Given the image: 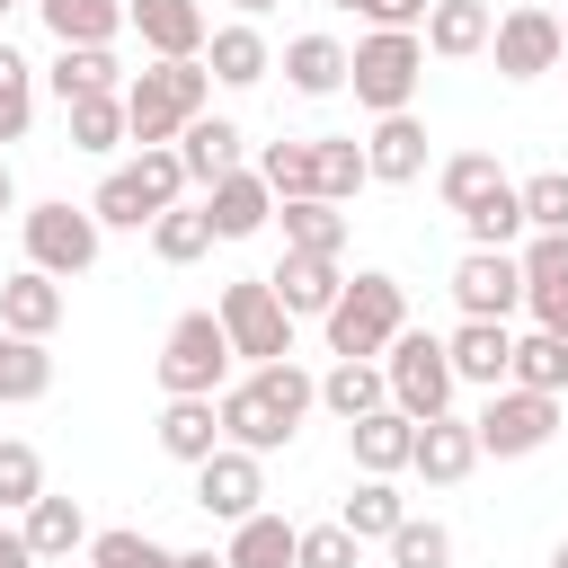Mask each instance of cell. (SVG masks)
<instances>
[{
  "mask_svg": "<svg viewBox=\"0 0 568 568\" xmlns=\"http://www.w3.org/2000/svg\"><path fill=\"white\" fill-rule=\"evenodd\" d=\"M213 408H222V444H240V453L266 462V453H284V444L302 435V417L320 408V373H302V364L284 355V364H257L248 382H231Z\"/></svg>",
  "mask_w": 568,
  "mask_h": 568,
  "instance_id": "cell-1",
  "label": "cell"
},
{
  "mask_svg": "<svg viewBox=\"0 0 568 568\" xmlns=\"http://www.w3.org/2000/svg\"><path fill=\"white\" fill-rule=\"evenodd\" d=\"M399 328H408V284H399V275H382V266L346 275L337 311L320 320V337H328V355H337V364H382Z\"/></svg>",
  "mask_w": 568,
  "mask_h": 568,
  "instance_id": "cell-2",
  "label": "cell"
},
{
  "mask_svg": "<svg viewBox=\"0 0 568 568\" xmlns=\"http://www.w3.org/2000/svg\"><path fill=\"white\" fill-rule=\"evenodd\" d=\"M195 115H213V71L204 62H151L124 80V124L142 151H169Z\"/></svg>",
  "mask_w": 568,
  "mask_h": 568,
  "instance_id": "cell-3",
  "label": "cell"
},
{
  "mask_svg": "<svg viewBox=\"0 0 568 568\" xmlns=\"http://www.w3.org/2000/svg\"><path fill=\"white\" fill-rule=\"evenodd\" d=\"M417 80H426V36L373 27V36L346 53V89H355V106H373V124H382V115H408V106H417Z\"/></svg>",
  "mask_w": 568,
  "mask_h": 568,
  "instance_id": "cell-4",
  "label": "cell"
},
{
  "mask_svg": "<svg viewBox=\"0 0 568 568\" xmlns=\"http://www.w3.org/2000/svg\"><path fill=\"white\" fill-rule=\"evenodd\" d=\"M160 390H169V399H222V390H231V337H222V311H186V320H169V337H160Z\"/></svg>",
  "mask_w": 568,
  "mask_h": 568,
  "instance_id": "cell-5",
  "label": "cell"
},
{
  "mask_svg": "<svg viewBox=\"0 0 568 568\" xmlns=\"http://www.w3.org/2000/svg\"><path fill=\"white\" fill-rule=\"evenodd\" d=\"M382 382H390V408L399 417H453V355H444V337H426V328H399L390 337V355H382Z\"/></svg>",
  "mask_w": 568,
  "mask_h": 568,
  "instance_id": "cell-6",
  "label": "cell"
},
{
  "mask_svg": "<svg viewBox=\"0 0 568 568\" xmlns=\"http://www.w3.org/2000/svg\"><path fill=\"white\" fill-rule=\"evenodd\" d=\"M213 311H222L231 355H248V364H284V355H293V311L275 302V284H266V275H231Z\"/></svg>",
  "mask_w": 568,
  "mask_h": 568,
  "instance_id": "cell-7",
  "label": "cell"
},
{
  "mask_svg": "<svg viewBox=\"0 0 568 568\" xmlns=\"http://www.w3.org/2000/svg\"><path fill=\"white\" fill-rule=\"evenodd\" d=\"M559 426H568V408H559V399H541V390H515V382H506V390H488V399H479V417H470L479 462H488V453H497V462H524V453H541Z\"/></svg>",
  "mask_w": 568,
  "mask_h": 568,
  "instance_id": "cell-8",
  "label": "cell"
},
{
  "mask_svg": "<svg viewBox=\"0 0 568 568\" xmlns=\"http://www.w3.org/2000/svg\"><path fill=\"white\" fill-rule=\"evenodd\" d=\"M18 231H27V266H36V275H53V284L89 275V266H98V240H106L89 204H27V222H18Z\"/></svg>",
  "mask_w": 568,
  "mask_h": 568,
  "instance_id": "cell-9",
  "label": "cell"
},
{
  "mask_svg": "<svg viewBox=\"0 0 568 568\" xmlns=\"http://www.w3.org/2000/svg\"><path fill=\"white\" fill-rule=\"evenodd\" d=\"M453 302H462V320H515L524 311V257L515 248H462L453 257Z\"/></svg>",
  "mask_w": 568,
  "mask_h": 568,
  "instance_id": "cell-10",
  "label": "cell"
},
{
  "mask_svg": "<svg viewBox=\"0 0 568 568\" xmlns=\"http://www.w3.org/2000/svg\"><path fill=\"white\" fill-rule=\"evenodd\" d=\"M488 53H497V71L506 80H541V71H559L568 62V36H559V9H506L497 18V36H488Z\"/></svg>",
  "mask_w": 568,
  "mask_h": 568,
  "instance_id": "cell-11",
  "label": "cell"
},
{
  "mask_svg": "<svg viewBox=\"0 0 568 568\" xmlns=\"http://www.w3.org/2000/svg\"><path fill=\"white\" fill-rule=\"evenodd\" d=\"M124 18H133L151 62H204V44H213L204 0H124Z\"/></svg>",
  "mask_w": 568,
  "mask_h": 568,
  "instance_id": "cell-12",
  "label": "cell"
},
{
  "mask_svg": "<svg viewBox=\"0 0 568 568\" xmlns=\"http://www.w3.org/2000/svg\"><path fill=\"white\" fill-rule=\"evenodd\" d=\"M195 506H204L213 524H248V515L266 506V462L240 453V444H222V453L195 470Z\"/></svg>",
  "mask_w": 568,
  "mask_h": 568,
  "instance_id": "cell-13",
  "label": "cell"
},
{
  "mask_svg": "<svg viewBox=\"0 0 568 568\" xmlns=\"http://www.w3.org/2000/svg\"><path fill=\"white\" fill-rule=\"evenodd\" d=\"M444 355H453V382L506 390V373H515V328H506V320H462V328L444 337Z\"/></svg>",
  "mask_w": 568,
  "mask_h": 568,
  "instance_id": "cell-14",
  "label": "cell"
},
{
  "mask_svg": "<svg viewBox=\"0 0 568 568\" xmlns=\"http://www.w3.org/2000/svg\"><path fill=\"white\" fill-rule=\"evenodd\" d=\"M346 453H355V470H364V479H399V470L417 462V417L373 408V417H355V426H346Z\"/></svg>",
  "mask_w": 568,
  "mask_h": 568,
  "instance_id": "cell-15",
  "label": "cell"
},
{
  "mask_svg": "<svg viewBox=\"0 0 568 568\" xmlns=\"http://www.w3.org/2000/svg\"><path fill=\"white\" fill-rule=\"evenodd\" d=\"M364 169H373V186H417L426 178V124H417V106L408 115H382L364 133Z\"/></svg>",
  "mask_w": 568,
  "mask_h": 568,
  "instance_id": "cell-16",
  "label": "cell"
},
{
  "mask_svg": "<svg viewBox=\"0 0 568 568\" xmlns=\"http://www.w3.org/2000/svg\"><path fill=\"white\" fill-rule=\"evenodd\" d=\"M204 213H213V240H257L275 222V186L257 169H231L222 186H204Z\"/></svg>",
  "mask_w": 568,
  "mask_h": 568,
  "instance_id": "cell-17",
  "label": "cell"
},
{
  "mask_svg": "<svg viewBox=\"0 0 568 568\" xmlns=\"http://www.w3.org/2000/svg\"><path fill=\"white\" fill-rule=\"evenodd\" d=\"M266 284H275V302H284L293 320H328L337 293H346V266H337V257H302V248H284V266H275Z\"/></svg>",
  "mask_w": 568,
  "mask_h": 568,
  "instance_id": "cell-18",
  "label": "cell"
},
{
  "mask_svg": "<svg viewBox=\"0 0 568 568\" xmlns=\"http://www.w3.org/2000/svg\"><path fill=\"white\" fill-rule=\"evenodd\" d=\"M426 488H462L470 470H479V435H470V417H426L417 426V462H408Z\"/></svg>",
  "mask_w": 568,
  "mask_h": 568,
  "instance_id": "cell-19",
  "label": "cell"
},
{
  "mask_svg": "<svg viewBox=\"0 0 568 568\" xmlns=\"http://www.w3.org/2000/svg\"><path fill=\"white\" fill-rule=\"evenodd\" d=\"M44 80H53L62 106H80V98H124V62H115V44H62Z\"/></svg>",
  "mask_w": 568,
  "mask_h": 568,
  "instance_id": "cell-20",
  "label": "cell"
},
{
  "mask_svg": "<svg viewBox=\"0 0 568 568\" xmlns=\"http://www.w3.org/2000/svg\"><path fill=\"white\" fill-rule=\"evenodd\" d=\"M204 71H213L222 89H257V80L275 71V44H266L248 18H231V27H213V44H204Z\"/></svg>",
  "mask_w": 568,
  "mask_h": 568,
  "instance_id": "cell-21",
  "label": "cell"
},
{
  "mask_svg": "<svg viewBox=\"0 0 568 568\" xmlns=\"http://www.w3.org/2000/svg\"><path fill=\"white\" fill-rule=\"evenodd\" d=\"M178 169H186V186H222L240 169V124L231 115H195L178 133Z\"/></svg>",
  "mask_w": 568,
  "mask_h": 568,
  "instance_id": "cell-22",
  "label": "cell"
},
{
  "mask_svg": "<svg viewBox=\"0 0 568 568\" xmlns=\"http://www.w3.org/2000/svg\"><path fill=\"white\" fill-rule=\"evenodd\" d=\"M0 328H9V337H53V328H62V284L36 275V266H18V275L0 284Z\"/></svg>",
  "mask_w": 568,
  "mask_h": 568,
  "instance_id": "cell-23",
  "label": "cell"
},
{
  "mask_svg": "<svg viewBox=\"0 0 568 568\" xmlns=\"http://www.w3.org/2000/svg\"><path fill=\"white\" fill-rule=\"evenodd\" d=\"M160 453L186 462V470H204V462L222 453V408H213V399H169V408H160Z\"/></svg>",
  "mask_w": 568,
  "mask_h": 568,
  "instance_id": "cell-24",
  "label": "cell"
},
{
  "mask_svg": "<svg viewBox=\"0 0 568 568\" xmlns=\"http://www.w3.org/2000/svg\"><path fill=\"white\" fill-rule=\"evenodd\" d=\"M488 36H497L488 0H435L426 9V53L435 62H470V53H488Z\"/></svg>",
  "mask_w": 568,
  "mask_h": 568,
  "instance_id": "cell-25",
  "label": "cell"
},
{
  "mask_svg": "<svg viewBox=\"0 0 568 568\" xmlns=\"http://www.w3.org/2000/svg\"><path fill=\"white\" fill-rule=\"evenodd\" d=\"M18 532H27L36 559H71V550H89V515H80V497H53V488L18 515Z\"/></svg>",
  "mask_w": 568,
  "mask_h": 568,
  "instance_id": "cell-26",
  "label": "cell"
},
{
  "mask_svg": "<svg viewBox=\"0 0 568 568\" xmlns=\"http://www.w3.org/2000/svg\"><path fill=\"white\" fill-rule=\"evenodd\" d=\"M284 89L293 98H337L346 89V44L337 36H293L284 44Z\"/></svg>",
  "mask_w": 568,
  "mask_h": 568,
  "instance_id": "cell-27",
  "label": "cell"
},
{
  "mask_svg": "<svg viewBox=\"0 0 568 568\" xmlns=\"http://www.w3.org/2000/svg\"><path fill=\"white\" fill-rule=\"evenodd\" d=\"M293 550H302V524H284V515H248V524H231V541H222V559L231 568H293Z\"/></svg>",
  "mask_w": 568,
  "mask_h": 568,
  "instance_id": "cell-28",
  "label": "cell"
},
{
  "mask_svg": "<svg viewBox=\"0 0 568 568\" xmlns=\"http://www.w3.org/2000/svg\"><path fill=\"white\" fill-rule=\"evenodd\" d=\"M36 18L53 27V44H115L133 27L124 0H36Z\"/></svg>",
  "mask_w": 568,
  "mask_h": 568,
  "instance_id": "cell-29",
  "label": "cell"
},
{
  "mask_svg": "<svg viewBox=\"0 0 568 568\" xmlns=\"http://www.w3.org/2000/svg\"><path fill=\"white\" fill-rule=\"evenodd\" d=\"M89 213H98V231H151V222H160V204H151V186H142V169H133V160L98 178Z\"/></svg>",
  "mask_w": 568,
  "mask_h": 568,
  "instance_id": "cell-30",
  "label": "cell"
},
{
  "mask_svg": "<svg viewBox=\"0 0 568 568\" xmlns=\"http://www.w3.org/2000/svg\"><path fill=\"white\" fill-rule=\"evenodd\" d=\"M275 222H284V248H302V257H346V213H337V204L302 195V204H275Z\"/></svg>",
  "mask_w": 568,
  "mask_h": 568,
  "instance_id": "cell-31",
  "label": "cell"
},
{
  "mask_svg": "<svg viewBox=\"0 0 568 568\" xmlns=\"http://www.w3.org/2000/svg\"><path fill=\"white\" fill-rule=\"evenodd\" d=\"M320 408L328 417H373V408H390V382H382V364H328L320 373Z\"/></svg>",
  "mask_w": 568,
  "mask_h": 568,
  "instance_id": "cell-32",
  "label": "cell"
},
{
  "mask_svg": "<svg viewBox=\"0 0 568 568\" xmlns=\"http://www.w3.org/2000/svg\"><path fill=\"white\" fill-rule=\"evenodd\" d=\"M337 524H346L355 541H390V532L408 524V497H399L390 479H355V488H346V506H337Z\"/></svg>",
  "mask_w": 568,
  "mask_h": 568,
  "instance_id": "cell-33",
  "label": "cell"
},
{
  "mask_svg": "<svg viewBox=\"0 0 568 568\" xmlns=\"http://www.w3.org/2000/svg\"><path fill=\"white\" fill-rule=\"evenodd\" d=\"M44 390H53L44 337H9V328H0V408H27V399H44Z\"/></svg>",
  "mask_w": 568,
  "mask_h": 568,
  "instance_id": "cell-34",
  "label": "cell"
},
{
  "mask_svg": "<svg viewBox=\"0 0 568 568\" xmlns=\"http://www.w3.org/2000/svg\"><path fill=\"white\" fill-rule=\"evenodd\" d=\"M462 231H470V248H515L532 222H524V186L506 178V186H488L470 213H462Z\"/></svg>",
  "mask_w": 568,
  "mask_h": 568,
  "instance_id": "cell-35",
  "label": "cell"
},
{
  "mask_svg": "<svg viewBox=\"0 0 568 568\" xmlns=\"http://www.w3.org/2000/svg\"><path fill=\"white\" fill-rule=\"evenodd\" d=\"M506 382H515V390H541V399H568V346H559L550 328H524Z\"/></svg>",
  "mask_w": 568,
  "mask_h": 568,
  "instance_id": "cell-36",
  "label": "cell"
},
{
  "mask_svg": "<svg viewBox=\"0 0 568 568\" xmlns=\"http://www.w3.org/2000/svg\"><path fill=\"white\" fill-rule=\"evenodd\" d=\"M257 178L275 186V204L320 195V142H266V151H257Z\"/></svg>",
  "mask_w": 568,
  "mask_h": 568,
  "instance_id": "cell-37",
  "label": "cell"
},
{
  "mask_svg": "<svg viewBox=\"0 0 568 568\" xmlns=\"http://www.w3.org/2000/svg\"><path fill=\"white\" fill-rule=\"evenodd\" d=\"M488 186H506V169H497V151H453L444 169H435V195H444V213H470Z\"/></svg>",
  "mask_w": 568,
  "mask_h": 568,
  "instance_id": "cell-38",
  "label": "cell"
},
{
  "mask_svg": "<svg viewBox=\"0 0 568 568\" xmlns=\"http://www.w3.org/2000/svg\"><path fill=\"white\" fill-rule=\"evenodd\" d=\"M204 248H213V213H204V204H178V213L151 222V257H160V266H195Z\"/></svg>",
  "mask_w": 568,
  "mask_h": 568,
  "instance_id": "cell-39",
  "label": "cell"
},
{
  "mask_svg": "<svg viewBox=\"0 0 568 568\" xmlns=\"http://www.w3.org/2000/svg\"><path fill=\"white\" fill-rule=\"evenodd\" d=\"M27 124H36V62L0 36V142H27Z\"/></svg>",
  "mask_w": 568,
  "mask_h": 568,
  "instance_id": "cell-40",
  "label": "cell"
},
{
  "mask_svg": "<svg viewBox=\"0 0 568 568\" xmlns=\"http://www.w3.org/2000/svg\"><path fill=\"white\" fill-rule=\"evenodd\" d=\"M355 186H373L364 142H355V133H320V204H346Z\"/></svg>",
  "mask_w": 568,
  "mask_h": 568,
  "instance_id": "cell-41",
  "label": "cell"
},
{
  "mask_svg": "<svg viewBox=\"0 0 568 568\" xmlns=\"http://www.w3.org/2000/svg\"><path fill=\"white\" fill-rule=\"evenodd\" d=\"M36 497H44V453L18 444V435H0V515H27Z\"/></svg>",
  "mask_w": 568,
  "mask_h": 568,
  "instance_id": "cell-42",
  "label": "cell"
},
{
  "mask_svg": "<svg viewBox=\"0 0 568 568\" xmlns=\"http://www.w3.org/2000/svg\"><path fill=\"white\" fill-rule=\"evenodd\" d=\"M62 115H71V151H115V142H133L124 98H80V106H62Z\"/></svg>",
  "mask_w": 568,
  "mask_h": 568,
  "instance_id": "cell-43",
  "label": "cell"
},
{
  "mask_svg": "<svg viewBox=\"0 0 568 568\" xmlns=\"http://www.w3.org/2000/svg\"><path fill=\"white\" fill-rule=\"evenodd\" d=\"M89 568H178V550H160L151 532L115 524V532H89Z\"/></svg>",
  "mask_w": 568,
  "mask_h": 568,
  "instance_id": "cell-44",
  "label": "cell"
},
{
  "mask_svg": "<svg viewBox=\"0 0 568 568\" xmlns=\"http://www.w3.org/2000/svg\"><path fill=\"white\" fill-rule=\"evenodd\" d=\"M390 568H453V532H444L435 515H408V524L390 532Z\"/></svg>",
  "mask_w": 568,
  "mask_h": 568,
  "instance_id": "cell-45",
  "label": "cell"
},
{
  "mask_svg": "<svg viewBox=\"0 0 568 568\" xmlns=\"http://www.w3.org/2000/svg\"><path fill=\"white\" fill-rule=\"evenodd\" d=\"M524 293H559L568 284V231H524Z\"/></svg>",
  "mask_w": 568,
  "mask_h": 568,
  "instance_id": "cell-46",
  "label": "cell"
},
{
  "mask_svg": "<svg viewBox=\"0 0 568 568\" xmlns=\"http://www.w3.org/2000/svg\"><path fill=\"white\" fill-rule=\"evenodd\" d=\"M364 559V541L346 532V524H302V550H293V568H355Z\"/></svg>",
  "mask_w": 568,
  "mask_h": 568,
  "instance_id": "cell-47",
  "label": "cell"
},
{
  "mask_svg": "<svg viewBox=\"0 0 568 568\" xmlns=\"http://www.w3.org/2000/svg\"><path fill=\"white\" fill-rule=\"evenodd\" d=\"M524 222H532V231H568V169L524 178Z\"/></svg>",
  "mask_w": 568,
  "mask_h": 568,
  "instance_id": "cell-48",
  "label": "cell"
},
{
  "mask_svg": "<svg viewBox=\"0 0 568 568\" xmlns=\"http://www.w3.org/2000/svg\"><path fill=\"white\" fill-rule=\"evenodd\" d=\"M133 169H142V186H151V204H160V213H178V204H186V169H178V142H169V151H142Z\"/></svg>",
  "mask_w": 568,
  "mask_h": 568,
  "instance_id": "cell-49",
  "label": "cell"
},
{
  "mask_svg": "<svg viewBox=\"0 0 568 568\" xmlns=\"http://www.w3.org/2000/svg\"><path fill=\"white\" fill-rule=\"evenodd\" d=\"M426 9H435V0H373L364 18H373V27H399V36H426Z\"/></svg>",
  "mask_w": 568,
  "mask_h": 568,
  "instance_id": "cell-50",
  "label": "cell"
},
{
  "mask_svg": "<svg viewBox=\"0 0 568 568\" xmlns=\"http://www.w3.org/2000/svg\"><path fill=\"white\" fill-rule=\"evenodd\" d=\"M524 311H532V328H550V337L568 346V284H559V293H524Z\"/></svg>",
  "mask_w": 568,
  "mask_h": 568,
  "instance_id": "cell-51",
  "label": "cell"
},
{
  "mask_svg": "<svg viewBox=\"0 0 568 568\" xmlns=\"http://www.w3.org/2000/svg\"><path fill=\"white\" fill-rule=\"evenodd\" d=\"M0 568H36V550H27V532H18V524H0Z\"/></svg>",
  "mask_w": 568,
  "mask_h": 568,
  "instance_id": "cell-52",
  "label": "cell"
},
{
  "mask_svg": "<svg viewBox=\"0 0 568 568\" xmlns=\"http://www.w3.org/2000/svg\"><path fill=\"white\" fill-rule=\"evenodd\" d=\"M178 568H231L222 550H178Z\"/></svg>",
  "mask_w": 568,
  "mask_h": 568,
  "instance_id": "cell-53",
  "label": "cell"
},
{
  "mask_svg": "<svg viewBox=\"0 0 568 568\" xmlns=\"http://www.w3.org/2000/svg\"><path fill=\"white\" fill-rule=\"evenodd\" d=\"M231 9H240V18H248V27H257V18H266V9H275V0H231Z\"/></svg>",
  "mask_w": 568,
  "mask_h": 568,
  "instance_id": "cell-54",
  "label": "cell"
},
{
  "mask_svg": "<svg viewBox=\"0 0 568 568\" xmlns=\"http://www.w3.org/2000/svg\"><path fill=\"white\" fill-rule=\"evenodd\" d=\"M9 204H18V178H9V160H0V213H9Z\"/></svg>",
  "mask_w": 568,
  "mask_h": 568,
  "instance_id": "cell-55",
  "label": "cell"
},
{
  "mask_svg": "<svg viewBox=\"0 0 568 568\" xmlns=\"http://www.w3.org/2000/svg\"><path fill=\"white\" fill-rule=\"evenodd\" d=\"M18 9H27V0H0V36H9V18H18Z\"/></svg>",
  "mask_w": 568,
  "mask_h": 568,
  "instance_id": "cell-56",
  "label": "cell"
},
{
  "mask_svg": "<svg viewBox=\"0 0 568 568\" xmlns=\"http://www.w3.org/2000/svg\"><path fill=\"white\" fill-rule=\"evenodd\" d=\"M337 9H355V18H364V9H373V0H337Z\"/></svg>",
  "mask_w": 568,
  "mask_h": 568,
  "instance_id": "cell-57",
  "label": "cell"
},
{
  "mask_svg": "<svg viewBox=\"0 0 568 568\" xmlns=\"http://www.w3.org/2000/svg\"><path fill=\"white\" fill-rule=\"evenodd\" d=\"M550 568H568V541H559V550H550Z\"/></svg>",
  "mask_w": 568,
  "mask_h": 568,
  "instance_id": "cell-58",
  "label": "cell"
},
{
  "mask_svg": "<svg viewBox=\"0 0 568 568\" xmlns=\"http://www.w3.org/2000/svg\"><path fill=\"white\" fill-rule=\"evenodd\" d=\"M559 36H568V18H559Z\"/></svg>",
  "mask_w": 568,
  "mask_h": 568,
  "instance_id": "cell-59",
  "label": "cell"
}]
</instances>
